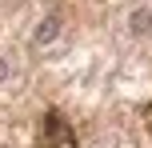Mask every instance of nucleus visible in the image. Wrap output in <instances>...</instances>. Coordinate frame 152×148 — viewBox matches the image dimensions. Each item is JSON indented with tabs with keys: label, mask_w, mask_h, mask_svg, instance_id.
Here are the masks:
<instances>
[{
	"label": "nucleus",
	"mask_w": 152,
	"mask_h": 148,
	"mask_svg": "<svg viewBox=\"0 0 152 148\" xmlns=\"http://www.w3.org/2000/svg\"><path fill=\"white\" fill-rule=\"evenodd\" d=\"M148 24H152V12H148V8H136V12L128 16V32H132V36H144Z\"/></svg>",
	"instance_id": "f03ea898"
},
{
	"label": "nucleus",
	"mask_w": 152,
	"mask_h": 148,
	"mask_svg": "<svg viewBox=\"0 0 152 148\" xmlns=\"http://www.w3.org/2000/svg\"><path fill=\"white\" fill-rule=\"evenodd\" d=\"M60 32H64L60 16H40L36 28H32V44H36V48H48V44H56V40H60Z\"/></svg>",
	"instance_id": "f257e3e1"
},
{
	"label": "nucleus",
	"mask_w": 152,
	"mask_h": 148,
	"mask_svg": "<svg viewBox=\"0 0 152 148\" xmlns=\"http://www.w3.org/2000/svg\"><path fill=\"white\" fill-rule=\"evenodd\" d=\"M8 80H12V56H8V52H0V88H4Z\"/></svg>",
	"instance_id": "7ed1b4c3"
}]
</instances>
